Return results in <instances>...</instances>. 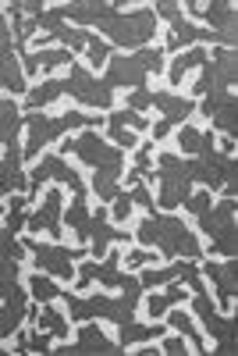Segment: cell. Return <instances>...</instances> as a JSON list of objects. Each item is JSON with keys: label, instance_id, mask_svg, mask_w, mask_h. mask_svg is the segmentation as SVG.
Segmentation results:
<instances>
[{"label": "cell", "instance_id": "8", "mask_svg": "<svg viewBox=\"0 0 238 356\" xmlns=\"http://www.w3.org/2000/svg\"><path fill=\"white\" fill-rule=\"evenodd\" d=\"M93 324L103 332V339H107L110 346H121V324H114L110 317H93Z\"/></svg>", "mask_w": 238, "mask_h": 356}, {"label": "cell", "instance_id": "1", "mask_svg": "<svg viewBox=\"0 0 238 356\" xmlns=\"http://www.w3.org/2000/svg\"><path fill=\"white\" fill-rule=\"evenodd\" d=\"M167 214H174L178 221H182L185 235H192V239H196V246H199L203 253H210V246H214V235H210V232H206V228L199 225V214H192L189 207H182V203H178V207H171Z\"/></svg>", "mask_w": 238, "mask_h": 356}, {"label": "cell", "instance_id": "9", "mask_svg": "<svg viewBox=\"0 0 238 356\" xmlns=\"http://www.w3.org/2000/svg\"><path fill=\"white\" fill-rule=\"evenodd\" d=\"M57 193H61V214H68L71 203H75V189L68 182H57Z\"/></svg>", "mask_w": 238, "mask_h": 356}, {"label": "cell", "instance_id": "2", "mask_svg": "<svg viewBox=\"0 0 238 356\" xmlns=\"http://www.w3.org/2000/svg\"><path fill=\"white\" fill-rule=\"evenodd\" d=\"M171 314H182L189 324H192V332H196V339H199V346L206 349V353H217V339L210 335V328H206V321L196 314V307H192V300H182V303H174L171 307Z\"/></svg>", "mask_w": 238, "mask_h": 356}, {"label": "cell", "instance_id": "7", "mask_svg": "<svg viewBox=\"0 0 238 356\" xmlns=\"http://www.w3.org/2000/svg\"><path fill=\"white\" fill-rule=\"evenodd\" d=\"M50 189H57V178H53V175H46L43 182H40L36 196L28 200V207H25V211H28V214H40V211H43V203H46V196H50Z\"/></svg>", "mask_w": 238, "mask_h": 356}, {"label": "cell", "instance_id": "5", "mask_svg": "<svg viewBox=\"0 0 238 356\" xmlns=\"http://www.w3.org/2000/svg\"><path fill=\"white\" fill-rule=\"evenodd\" d=\"M65 168H71V171L82 178L85 193H89V189H96V168H93V164H85L75 150H65Z\"/></svg>", "mask_w": 238, "mask_h": 356}, {"label": "cell", "instance_id": "10", "mask_svg": "<svg viewBox=\"0 0 238 356\" xmlns=\"http://www.w3.org/2000/svg\"><path fill=\"white\" fill-rule=\"evenodd\" d=\"M22 339H25V328H22V332H11V335H4L0 349H4V353H22V349H18V346H22Z\"/></svg>", "mask_w": 238, "mask_h": 356}, {"label": "cell", "instance_id": "4", "mask_svg": "<svg viewBox=\"0 0 238 356\" xmlns=\"http://www.w3.org/2000/svg\"><path fill=\"white\" fill-rule=\"evenodd\" d=\"M203 72H206V65H189L185 72H182V79H178V86L171 89V97L174 100H185V104H196V82L203 79Z\"/></svg>", "mask_w": 238, "mask_h": 356}, {"label": "cell", "instance_id": "3", "mask_svg": "<svg viewBox=\"0 0 238 356\" xmlns=\"http://www.w3.org/2000/svg\"><path fill=\"white\" fill-rule=\"evenodd\" d=\"M78 97L75 93H57L50 104H43V107H33V114H40V118H46V122H57V118H65V114H78Z\"/></svg>", "mask_w": 238, "mask_h": 356}, {"label": "cell", "instance_id": "6", "mask_svg": "<svg viewBox=\"0 0 238 356\" xmlns=\"http://www.w3.org/2000/svg\"><path fill=\"white\" fill-rule=\"evenodd\" d=\"M150 289H139V300H135V324L142 328H157V317H150Z\"/></svg>", "mask_w": 238, "mask_h": 356}]
</instances>
